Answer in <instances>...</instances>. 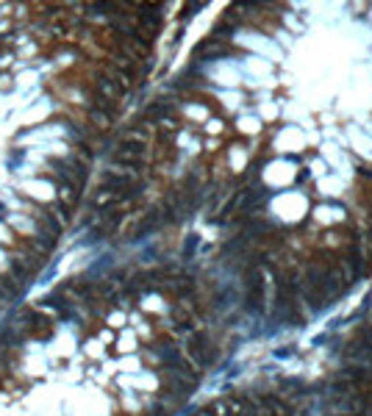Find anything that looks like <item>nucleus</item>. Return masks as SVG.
Segmentation results:
<instances>
[{"mask_svg":"<svg viewBox=\"0 0 372 416\" xmlns=\"http://www.w3.org/2000/svg\"><path fill=\"white\" fill-rule=\"evenodd\" d=\"M89 122H92V125L94 128H97V131H105V128H109L111 125V116H105V114H100V111H92V108H89Z\"/></svg>","mask_w":372,"mask_h":416,"instance_id":"nucleus-1","label":"nucleus"}]
</instances>
